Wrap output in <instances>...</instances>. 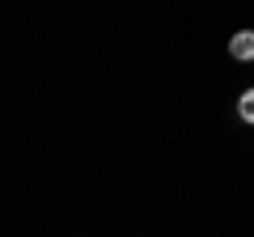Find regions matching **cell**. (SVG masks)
Segmentation results:
<instances>
[{
    "label": "cell",
    "mask_w": 254,
    "mask_h": 237,
    "mask_svg": "<svg viewBox=\"0 0 254 237\" xmlns=\"http://www.w3.org/2000/svg\"><path fill=\"white\" fill-rule=\"evenodd\" d=\"M242 118H254V93H242Z\"/></svg>",
    "instance_id": "cell-2"
},
{
    "label": "cell",
    "mask_w": 254,
    "mask_h": 237,
    "mask_svg": "<svg viewBox=\"0 0 254 237\" xmlns=\"http://www.w3.org/2000/svg\"><path fill=\"white\" fill-rule=\"evenodd\" d=\"M250 51H254V38H250V30H242V34L233 38V55L237 59H250Z\"/></svg>",
    "instance_id": "cell-1"
}]
</instances>
